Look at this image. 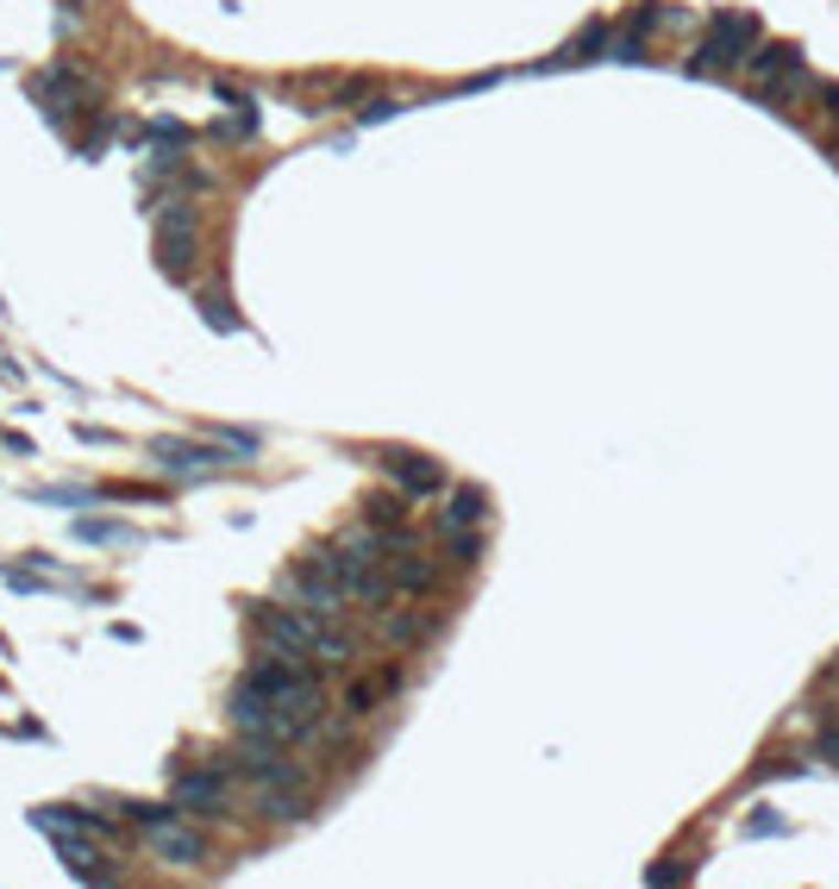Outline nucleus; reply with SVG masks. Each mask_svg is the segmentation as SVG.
<instances>
[{
  "instance_id": "nucleus-1",
  "label": "nucleus",
  "mask_w": 839,
  "mask_h": 889,
  "mask_svg": "<svg viewBox=\"0 0 839 889\" xmlns=\"http://www.w3.org/2000/svg\"><path fill=\"white\" fill-rule=\"evenodd\" d=\"M263 633H270V645L282 657H301V664H326V671H345V664H352V639L345 633H332L326 620L320 614H308V608H301V614H294V608H270V614H263Z\"/></svg>"
},
{
  "instance_id": "nucleus-2",
  "label": "nucleus",
  "mask_w": 839,
  "mask_h": 889,
  "mask_svg": "<svg viewBox=\"0 0 839 889\" xmlns=\"http://www.w3.org/2000/svg\"><path fill=\"white\" fill-rule=\"evenodd\" d=\"M759 39V20L752 13H714L708 20V39L696 44V57H689V69L696 76H733L745 63V44Z\"/></svg>"
},
{
  "instance_id": "nucleus-3",
  "label": "nucleus",
  "mask_w": 839,
  "mask_h": 889,
  "mask_svg": "<svg viewBox=\"0 0 839 889\" xmlns=\"http://www.w3.org/2000/svg\"><path fill=\"white\" fill-rule=\"evenodd\" d=\"M289 596L301 601L308 614H320V620H345V614H352V589L338 582V570L326 564V551H320V558H308L301 570H294Z\"/></svg>"
},
{
  "instance_id": "nucleus-4",
  "label": "nucleus",
  "mask_w": 839,
  "mask_h": 889,
  "mask_svg": "<svg viewBox=\"0 0 839 889\" xmlns=\"http://www.w3.org/2000/svg\"><path fill=\"white\" fill-rule=\"evenodd\" d=\"M157 251H163V270L170 276H189L195 270V207H170L157 219Z\"/></svg>"
},
{
  "instance_id": "nucleus-5",
  "label": "nucleus",
  "mask_w": 839,
  "mask_h": 889,
  "mask_svg": "<svg viewBox=\"0 0 839 889\" xmlns=\"http://www.w3.org/2000/svg\"><path fill=\"white\" fill-rule=\"evenodd\" d=\"M238 764L263 783V790H301V771H294L289 758L276 752V739H245V752H238Z\"/></svg>"
},
{
  "instance_id": "nucleus-6",
  "label": "nucleus",
  "mask_w": 839,
  "mask_h": 889,
  "mask_svg": "<svg viewBox=\"0 0 839 889\" xmlns=\"http://www.w3.org/2000/svg\"><path fill=\"white\" fill-rule=\"evenodd\" d=\"M796 57H802L796 44H759V51H745V63H740L745 88H752V95L764 100V95H771V88L783 82V69H789Z\"/></svg>"
},
{
  "instance_id": "nucleus-7",
  "label": "nucleus",
  "mask_w": 839,
  "mask_h": 889,
  "mask_svg": "<svg viewBox=\"0 0 839 889\" xmlns=\"http://www.w3.org/2000/svg\"><path fill=\"white\" fill-rule=\"evenodd\" d=\"M151 458H157L163 470H170V476H201V470H214V464H219V439H214V444L157 439V444H151Z\"/></svg>"
},
{
  "instance_id": "nucleus-8",
  "label": "nucleus",
  "mask_w": 839,
  "mask_h": 889,
  "mask_svg": "<svg viewBox=\"0 0 839 889\" xmlns=\"http://www.w3.org/2000/svg\"><path fill=\"white\" fill-rule=\"evenodd\" d=\"M383 470H389V476L408 489V495H439V489H445V470L432 464V458H413V451H389V458H383Z\"/></svg>"
},
{
  "instance_id": "nucleus-9",
  "label": "nucleus",
  "mask_w": 839,
  "mask_h": 889,
  "mask_svg": "<svg viewBox=\"0 0 839 889\" xmlns=\"http://www.w3.org/2000/svg\"><path fill=\"white\" fill-rule=\"evenodd\" d=\"M44 833L57 839V858H63V870H76V877H88V883H107V877H114V865H100L95 833H88V839H69L63 827H44Z\"/></svg>"
},
{
  "instance_id": "nucleus-10",
  "label": "nucleus",
  "mask_w": 839,
  "mask_h": 889,
  "mask_svg": "<svg viewBox=\"0 0 839 889\" xmlns=\"http://www.w3.org/2000/svg\"><path fill=\"white\" fill-rule=\"evenodd\" d=\"M176 808H189V814H219V808H226V776H219V771L176 776Z\"/></svg>"
},
{
  "instance_id": "nucleus-11",
  "label": "nucleus",
  "mask_w": 839,
  "mask_h": 889,
  "mask_svg": "<svg viewBox=\"0 0 839 889\" xmlns=\"http://www.w3.org/2000/svg\"><path fill=\"white\" fill-rule=\"evenodd\" d=\"M151 851L163 865H201V858H207V839L176 827V821H163V827H151Z\"/></svg>"
},
{
  "instance_id": "nucleus-12",
  "label": "nucleus",
  "mask_w": 839,
  "mask_h": 889,
  "mask_svg": "<svg viewBox=\"0 0 839 889\" xmlns=\"http://www.w3.org/2000/svg\"><path fill=\"white\" fill-rule=\"evenodd\" d=\"M483 521H488V495L483 489H458L451 507H445V533L451 526H483Z\"/></svg>"
},
{
  "instance_id": "nucleus-13",
  "label": "nucleus",
  "mask_w": 839,
  "mask_h": 889,
  "mask_svg": "<svg viewBox=\"0 0 839 889\" xmlns=\"http://www.w3.org/2000/svg\"><path fill=\"white\" fill-rule=\"evenodd\" d=\"M257 808L270 814V821H308L313 802L301 790H263V802H257Z\"/></svg>"
},
{
  "instance_id": "nucleus-14",
  "label": "nucleus",
  "mask_w": 839,
  "mask_h": 889,
  "mask_svg": "<svg viewBox=\"0 0 839 889\" xmlns=\"http://www.w3.org/2000/svg\"><path fill=\"white\" fill-rule=\"evenodd\" d=\"M445 558L458 564V570H470V564L483 558V533H476V526H451V533H445Z\"/></svg>"
},
{
  "instance_id": "nucleus-15",
  "label": "nucleus",
  "mask_w": 839,
  "mask_h": 889,
  "mask_svg": "<svg viewBox=\"0 0 839 889\" xmlns=\"http://www.w3.org/2000/svg\"><path fill=\"white\" fill-rule=\"evenodd\" d=\"M395 683H401V671H383V677H376V683H357L352 696H345V715H370V708H376V701H383V696H389Z\"/></svg>"
},
{
  "instance_id": "nucleus-16",
  "label": "nucleus",
  "mask_w": 839,
  "mask_h": 889,
  "mask_svg": "<svg viewBox=\"0 0 839 889\" xmlns=\"http://www.w3.org/2000/svg\"><path fill=\"white\" fill-rule=\"evenodd\" d=\"M389 577H395V589H408V596H420V589H432V577H439V570H432L427 558H401V564L389 570Z\"/></svg>"
},
{
  "instance_id": "nucleus-17",
  "label": "nucleus",
  "mask_w": 839,
  "mask_h": 889,
  "mask_svg": "<svg viewBox=\"0 0 839 889\" xmlns=\"http://www.w3.org/2000/svg\"><path fill=\"white\" fill-rule=\"evenodd\" d=\"M76 533L82 539H95V545H138V533L132 526H119V521H82Z\"/></svg>"
},
{
  "instance_id": "nucleus-18",
  "label": "nucleus",
  "mask_w": 839,
  "mask_h": 889,
  "mask_svg": "<svg viewBox=\"0 0 839 889\" xmlns=\"http://www.w3.org/2000/svg\"><path fill=\"white\" fill-rule=\"evenodd\" d=\"M383 633H389L395 645H413V639L427 633V620H420V614H389V620H383Z\"/></svg>"
},
{
  "instance_id": "nucleus-19",
  "label": "nucleus",
  "mask_w": 839,
  "mask_h": 889,
  "mask_svg": "<svg viewBox=\"0 0 839 889\" xmlns=\"http://www.w3.org/2000/svg\"><path fill=\"white\" fill-rule=\"evenodd\" d=\"M401 514H408V507H401V495H376V502H370V526H395Z\"/></svg>"
},
{
  "instance_id": "nucleus-20",
  "label": "nucleus",
  "mask_w": 839,
  "mask_h": 889,
  "mask_svg": "<svg viewBox=\"0 0 839 889\" xmlns=\"http://www.w3.org/2000/svg\"><path fill=\"white\" fill-rule=\"evenodd\" d=\"M201 320H207V326H219V332H238V313L226 308V301H201Z\"/></svg>"
},
{
  "instance_id": "nucleus-21",
  "label": "nucleus",
  "mask_w": 839,
  "mask_h": 889,
  "mask_svg": "<svg viewBox=\"0 0 839 889\" xmlns=\"http://www.w3.org/2000/svg\"><path fill=\"white\" fill-rule=\"evenodd\" d=\"M126 814H132V821H144V827H163V821H176V808H157V802H126Z\"/></svg>"
},
{
  "instance_id": "nucleus-22",
  "label": "nucleus",
  "mask_w": 839,
  "mask_h": 889,
  "mask_svg": "<svg viewBox=\"0 0 839 889\" xmlns=\"http://www.w3.org/2000/svg\"><path fill=\"white\" fill-rule=\"evenodd\" d=\"M815 758H827V764H839V720H827L815 739Z\"/></svg>"
},
{
  "instance_id": "nucleus-23",
  "label": "nucleus",
  "mask_w": 839,
  "mask_h": 889,
  "mask_svg": "<svg viewBox=\"0 0 839 889\" xmlns=\"http://www.w3.org/2000/svg\"><path fill=\"white\" fill-rule=\"evenodd\" d=\"M745 833H752V839H771V833H789V827H783V814H752Z\"/></svg>"
},
{
  "instance_id": "nucleus-24",
  "label": "nucleus",
  "mask_w": 839,
  "mask_h": 889,
  "mask_svg": "<svg viewBox=\"0 0 839 889\" xmlns=\"http://www.w3.org/2000/svg\"><path fill=\"white\" fill-rule=\"evenodd\" d=\"M219 444H226V451H238V458H251V451H257V432H233V426H226V432H219Z\"/></svg>"
},
{
  "instance_id": "nucleus-25",
  "label": "nucleus",
  "mask_w": 839,
  "mask_h": 889,
  "mask_svg": "<svg viewBox=\"0 0 839 889\" xmlns=\"http://www.w3.org/2000/svg\"><path fill=\"white\" fill-rule=\"evenodd\" d=\"M401 114V100H376V107H364V126H370V119H395Z\"/></svg>"
},
{
  "instance_id": "nucleus-26",
  "label": "nucleus",
  "mask_w": 839,
  "mask_h": 889,
  "mask_svg": "<svg viewBox=\"0 0 839 889\" xmlns=\"http://www.w3.org/2000/svg\"><path fill=\"white\" fill-rule=\"evenodd\" d=\"M677 877H689V865H652V883H677Z\"/></svg>"
},
{
  "instance_id": "nucleus-27",
  "label": "nucleus",
  "mask_w": 839,
  "mask_h": 889,
  "mask_svg": "<svg viewBox=\"0 0 839 889\" xmlns=\"http://www.w3.org/2000/svg\"><path fill=\"white\" fill-rule=\"evenodd\" d=\"M820 100H827V107L839 114V82H827V88H820Z\"/></svg>"
},
{
  "instance_id": "nucleus-28",
  "label": "nucleus",
  "mask_w": 839,
  "mask_h": 889,
  "mask_svg": "<svg viewBox=\"0 0 839 889\" xmlns=\"http://www.w3.org/2000/svg\"><path fill=\"white\" fill-rule=\"evenodd\" d=\"M833 151H839V114H833Z\"/></svg>"
},
{
  "instance_id": "nucleus-29",
  "label": "nucleus",
  "mask_w": 839,
  "mask_h": 889,
  "mask_svg": "<svg viewBox=\"0 0 839 889\" xmlns=\"http://www.w3.org/2000/svg\"><path fill=\"white\" fill-rule=\"evenodd\" d=\"M833 683H839V664H833Z\"/></svg>"
}]
</instances>
